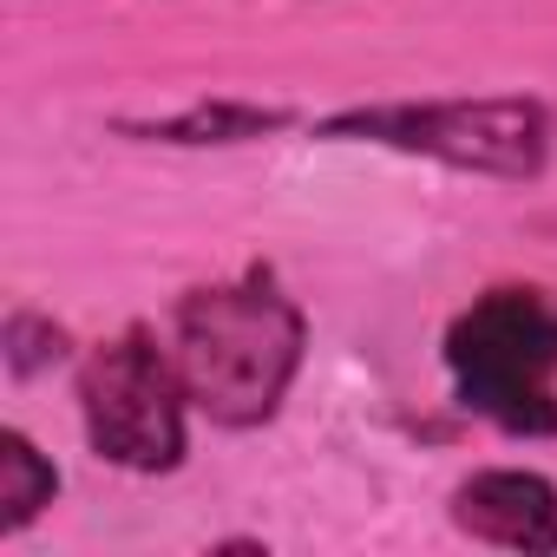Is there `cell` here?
<instances>
[{"label":"cell","instance_id":"6da1fadb","mask_svg":"<svg viewBox=\"0 0 557 557\" xmlns=\"http://www.w3.org/2000/svg\"><path fill=\"white\" fill-rule=\"evenodd\" d=\"M302 368V309L275 296L262 275L230 289H197L177 309V374L184 394L223 420L256 426L283 407Z\"/></svg>","mask_w":557,"mask_h":557},{"label":"cell","instance_id":"7a4b0ae2","mask_svg":"<svg viewBox=\"0 0 557 557\" xmlns=\"http://www.w3.org/2000/svg\"><path fill=\"white\" fill-rule=\"evenodd\" d=\"M459 400L505 433L557 426V302L537 289H492L446 335Z\"/></svg>","mask_w":557,"mask_h":557},{"label":"cell","instance_id":"3957f363","mask_svg":"<svg viewBox=\"0 0 557 557\" xmlns=\"http://www.w3.org/2000/svg\"><path fill=\"white\" fill-rule=\"evenodd\" d=\"M184 374L151 348V335L106 342L79 374V413L99 459L125 472H171L184 459Z\"/></svg>","mask_w":557,"mask_h":557},{"label":"cell","instance_id":"277c9868","mask_svg":"<svg viewBox=\"0 0 557 557\" xmlns=\"http://www.w3.org/2000/svg\"><path fill=\"white\" fill-rule=\"evenodd\" d=\"M329 132H361L394 151H426L466 171L492 177H531L550 151V119L524 99H479V106H387V112H348Z\"/></svg>","mask_w":557,"mask_h":557},{"label":"cell","instance_id":"5b68a950","mask_svg":"<svg viewBox=\"0 0 557 557\" xmlns=\"http://www.w3.org/2000/svg\"><path fill=\"white\" fill-rule=\"evenodd\" d=\"M453 524L505 550H557V492L537 472H479L459 485Z\"/></svg>","mask_w":557,"mask_h":557},{"label":"cell","instance_id":"8992f818","mask_svg":"<svg viewBox=\"0 0 557 557\" xmlns=\"http://www.w3.org/2000/svg\"><path fill=\"white\" fill-rule=\"evenodd\" d=\"M60 472L34 453L27 433H0V531H21L40 518V505H53Z\"/></svg>","mask_w":557,"mask_h":557}]
</instances>
